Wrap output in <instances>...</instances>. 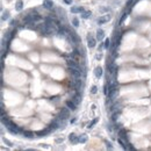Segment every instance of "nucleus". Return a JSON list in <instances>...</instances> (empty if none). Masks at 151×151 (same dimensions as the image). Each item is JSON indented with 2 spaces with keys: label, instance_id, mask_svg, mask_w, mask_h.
<instances>
[{
  "label": "nucleus",
  "instance_id": "nucleus-24",
  "mask_svg": "<svg viewBox=\"0 0 151 151\" xmlns=\"http://www.w3.org/2000/svg\"><path fill=\"white\" fill-rule=\"evenodd\" d=\"M125 18H127V13H125V14L122 15V18H121V20H120V25H122V23H123V21L125 20Z\"/></svg>",
  "mask_w": 151,
  "mask_h": 151
},
{
  "label": "nucleus",
  "instance_id": "nucleus-3",
  "mask_svg": "<svg viewBox=\"0 0 151 151\" xmlns=\"http://www.w3.org/2000/svg\"><path fill=\"white\" fill-rule=\"evenodd\" d=\"M70 108L69 107H66V108H62V110H61V114H59V117L63 119V120H66L69 115H70V110H69Z\"/></svg>",
  "mask_w": 151,
  "mask_h": 151
},
{
  "label": "nucleus",
  "instance_id": "nucleus-2",
  "mask_svg": "<svg viewBox=\"0 0 151 151\" xmlns=\"http://www.w3.org/2000/svg\"><path fill=\"white\" fill-rule=\"evenodd\" d=\"M70 86H71L72 89H74L76 91H79V89L81 87V79L72 77V80L70 81Z\"/></svg>",
  "mask_w": 151,
  "mask_h": 151
},
{
  "label": "nucleus",
  "instance_id": "nucleus-9",
  "mask_svg": "<svg viewBox=\"0 0 151 151\" xmlns=\"http://www.w3.org/2000/svg\"><path fill=\"white\" fill-rule=\"evenodd\" d=\"M104 37H105V33H104V30H102V29H98V31H97V40L102 41V40H104Z\"/></svg>",
  "mask_w": 151,
  "mask_h": 151
},
{
  "label": "nucleus",
  "instance_id": "nucleus-13",
  "mask_svg": "<svg viewBox=\"0 0 151 151\" xmlns=\"http://www.w3.org/2000/svg\"><path fill=\"white\" fill-rule=\"evenodd\" d=\"M23 136L25 137H28V138H33V137H35V133H33V131H29V130H23Z\"/></svg>",
  "mask_w": 151,
  "mask_h": 151
},
{
  "label": "nucleus",
  "instance_id": "nucleus-27",
  "mask_svg": "<svg viewBox=\"0 0 151 151\" xmlns=\"http://www.w3.org/2000/svg\"><path fill=\"white\" fill-rule=\"evenodd\" d=\"M117 116H119V114H114V115H113V121H116V119H117Z\"/></svg>",
  "mask_w": 151,
  "mask_h": 151
},
{
  "label": "nucleus",
  "instance_id": "nucleus-16",
  "mask_svg": "<svg viewBox=\"0 0 151 151\" xmlns=\"http://www.w3.org/2000/svg\"><path fill=\"white\" fill-rule=\"evenodd\" d=\"M72 101H73L76 105H78V104L80 102V95H79V94H76V95L72 98Z\"/></svg>",
  "mask_w": 151,
  "mask_h": 151
},
{
  "label": "nucleus",
  "instance_id": "nucleus-20",
  "mask_svg": "<svg viewBox=\"0 0 151 151\" xmlns=\"http://www.w3.org/2000/svg\"><path fill=\"white\" fill-rule=\"evenodd\" d=\"M72 25H73L74 27H79V20H78L77 18H74L73 20H72Z\"/></svg>",
  "mask_w": 151,
  "mask_h": 151
},
{
  "label": "nucleus",
  "instance_id": "nucleus-28",
  "mask_svg": "<svg viewBox=\"0 0 151 151\" xmlns=\"http://www.w3.org/2000/svg\"><path fill=\"white\" fill-rule=\"evenodd\" d=\"M106 144H107V148H109V149H112V144L109 142H106Z\"/></svg>",
  "mask_w": 151,
  "mask_h": 151
},
{
  "label": "nucleus",
  "instance_id": "nucleus-19",
  "mask_svg": "<svg viewBox=\"0 0 151 151\" xmlns=\"http://www.w3.org/2000/svg\"><path fill=\"white\" fill-rule=\"evenodd\" d=\"M1 19H2L4 21H5V20H8V19H9V12H5V13L2 14Z\"/></svg>",
  "mask_w": 151,
  "mask_h": 151
},
{
  "label": "nucleus",
  "instance_id": "nucleus-18",
  "mask_svg": "<svg viewBox=\"0 0 151 151\" xmlns=\"http://www.w3.org/2000/svg\"><path fill=\"white\" fill-rule=\"evenodd\" d=\"M91 12H83V15H81V18L83 19H89L91 16Z\"/></svg>",
  "mask_w": 151,
  "mask_h": 151
},
{
  "label": "nucleus",
  "instance_id": "nucleus-11",
  "mask_svg": "<svg viewBox=\"0 0 151 151\" xmlns=\"http://www.w3.org/2000/svg\"><path fill=\"white\" fill-rule=\"evenodd\" d=\"M94 74H95V77H97V78H101V77H102V68H100V66L95 68V70H94Z\"/></svg>",
  "mask_w": 151,
  "mask_h": 151
},
{
  "label": "nucleus",
  "instance_id": "nucleus-15",
  "mask_svg": "<svg viewBox=\"0 0 151 151\" xmlns=\"http://www.w3.org/2000/svg\"><path fill=\"white\" fill-rule=\"evenodd\" d=\"M71 12L72 13H83V12H84V8L80 7V6H78V7H72Z\"/></svg>",
  "mask_w": 151,
  "mask_h": 151
},
{
  "label": "nucleus",
  "instance_id": "nucleus-17",
  "mask_svg": "<svg viewBox=\"0 0 151 151\" xmlns=\"http://www.w3.org/2000/svg\"><path fill=\"white\" fill-rule=\"evenodd\" d=\"M86 141H87V135H85V134H84V135L79 136V142L80 143H85Z\"/></svg>",
  "mask_w": 151,
  "mask_h": 151
},
{
  "label": "nucleus",
  "instance_id": "nucleus-14",
  "mask_svg": "<svg viewBox=\"0 0 151 151\" xmlns=\"http://www.w3.org/2000/svg\"><path fill=\"white\" fill-rule=\"evenodd\" d=\"M22 8H23V1H22V0H18L16 4H15V9L20 12Z\"/></svg>",
  "mask_w": 151,
  "mask_h": 151
},
{
  "label": "nucleus",
  "instance_id": "nucleus-1",
  "mask_svg": "<svg viewBox=\"0 0 151 151\" xmlns=\"http://www.w3.org/2000/svg\"><path fill=\"white\" fill-rule=\"evenodd\" d=\"M66 64H68L69 69H71V70H76V71L83 72L81 70H80L79 64H78V62H77L76 59H73V58H71V59H68V61H66Z\"/></svg>",
  "mask_w": 151,
  "mask_h": 151
},
{
  "label": "nucleus",
  "instance_id": "nucleus-22",
  "mask_svg": "<svg viewBox=\"0 0 151 151\" xmlns=\"http://www.w3.org/2000/svg\"><path fill=\"white\" fill-rule=\"evenodd\" d=\"M109 45H110V40H109V38H107V40H105V48L108 49V48H109Z\"/></svg>",
  "mask_w": 151,
  "mask_h": 151
},
{
  "label": "nucleus",
  "instance_id": "nucleus-10",
  "mask_svg": "<svg viewBox=\"0 0 151 151\" xmlns=\"http://www.w3.org/2000/svg\"><path fill=\"white\" fill-rule=\"evenodd\" d=\"M119 136L121 140H125L127 141V130L125 129H120L119 130Z\"/></svg>",
  "mask_w": 151,
  "mask_h": 151
},
{
  "label": "nucleus",
  "instance_id": "nucleus-26",
  "mask_svg": "<svg viewBox=\"0 0 151 151\" xmlns=\"http://www.w3.org/2000/svg\"><path fill=\"white\" fill-rule=\"evenodd\" d=\"M64 2H65V4H68V5H71L72 0H64Z\"/></svg>",
  "mask_w": 151,
  "mask_h": 151
},
{
  "label": "nucleus",
  "instance_id": "nucleus-7",
  "mask_svg": "<svg viewBox=\"0 0 151 151\" xmlns=\"http://www.w3.org/2000/svg\"><path fill=\"white\" fill-rule=\"evenodd\" d=\"M109 20H110V16H109V15H104V16L99 18L98 23L99 25H104V23H106L107 21H109Z\"/></svg>",
  "mask_w": 151,
  "mask_h": 151
},
{
  "label": "nucleus",
  "instance_id": "nucleus-5",
  "mask_svg": "<svg viewBox=\"0 0 151 151\" xmlns=\"http://www.w3.org/2000/svg\"><path fill=\"white\" fill-rule=\"evenodd\" d=\"M43 7L47 9H52L53 8V2L51 0H44V1H43Z\"/></svg>",
  "mask_w": 151,
  "mask_h": 151
},
{
  "label": "nucleus",
  "instance_id": "nucleus-12",
  "mask_svg": "<svg viewBox=\"0 0 151 151\" xmlns=\"http://www.w3.org/2000/svg\"><path fill=\"white\" fill-rule=\"evenodd\" d=\"M66 107H69L71 110H76V108H77V105L72 101V100H69V101H66Z\"/></svg>",
  "mask_w": 151,
  "mask_h": 151
},
{
  "label": "nucleus",
  "instance_id": "nucleus-25",
  "mask_svg": "<svg viewBox=\"0 0 151 151\" xmlns=\"http://www.w3.org/2000/svg\"><path fill=\"white\" fill-rule=\"evenodd\" d=\"M4 142H5V143H6V144H8V145H9V146H12V143H10V142H9V141H8V140H6V138H4Z\"/></svg>",
  "mask_w": 151,
  "mask_h": 151
},
{
  "label": "nucleus",
  "instance_id": "nucleus-23",
  "mask_svg": "<svg viewBox=\"0 0 151 151\" xmlns=\"http://www.w3.org/2000/svg\"><path fill=\"white\" fill-rule=\"evenodd\" d=\"M97 92H98V87H97V86H92V89H91V93H92V94H95Z\"/></svg>",
  "mask_w": 151,
  "mask_h": 151
},
{
  "label": "nucleus",
  "instance_id": "nucleus-21",
  "mask_svg": "<svg viewBox=\"0 0 151 151\" xmlns=\"http://www.w3.org/2000/svg\"><path fill=\"white\" fill-rule=\"evenodd\" d=\"M98 121H99V119H98V117H97V119H94V120H93V121H92V122H91V123L89 125V127H87V128H89H89H92L93 125H94L95 123H97V122H98Z\"/></svg>",
  "mask_w": 151,
  "mask_h": 151
},
{
  "label": "nucleus",
  "instance_id": "nucleus-8",
  "mask_svg": "<svg viewBox=\"0 0 151 151\" xmlns=\"http://www.w3.org/2000/svg\"><path fill=\"white\" fill-rule=\"evenodd\" d=\"M49 133H51V130H50L49 128H47L44 130L37 131V133H36V136H37V137H42V136H44V135H47V134H49Z\"/></svg>",
  "mask_w": 151,
  "mask_h": 151
},
{
  "label": "nucleus",
  "instance_id": "nucleus-6",
  "mask_svg": "<svg viewBox=\"0 0 151 151\" xmlns=\"http://www.w3.org/2000/svg\"><path fill=\"white\" fill-rule=\"evenodd\" d=\"M69 140H70V142L73 143V144L79 142V137H78L76 134H70V135H69Z\"/></svg>",
  "mask_w": 151,
  "mask_h": 151
},
{
  "label": "nucleus",
  "instance_id": "nucleus-4",
  "mask_svg": "<svg viewBox=\"0 0 151 151\" xmlns=\"http://www.w3.org/2000/svg\"><path fill=\"white\" fill-rule=\"evenodd\" d=\"M95 44H97L95 38H94L92 35H87V45H89V48H94Z\"/></svg>",
  "mask_w": 151,
  "mask_h": 151
}]
</instances>
